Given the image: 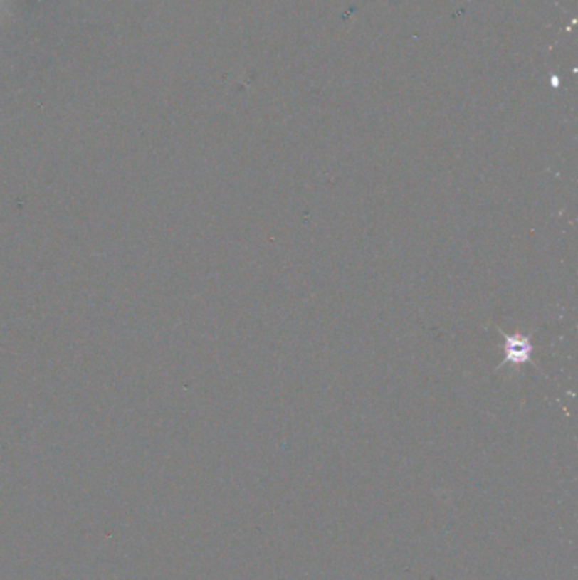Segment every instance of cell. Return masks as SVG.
<instances>
[{
	"mask_svg": "<svg viewBox=\"0 0 578 580\" xmlns=\"http://www.w3.org/2000/svg\"><path fill=\"white\" fill-rule=\"evenodd\" d=\"M504 338H505V362L517 365V363H526L531 360L532 344L529 336L504 334Z\"/></svg>",
	"mask_w": 578,
	"mask_h": 580,
	"instance_id": "cell-1",
	"label": "cell"
}]
</instances>
